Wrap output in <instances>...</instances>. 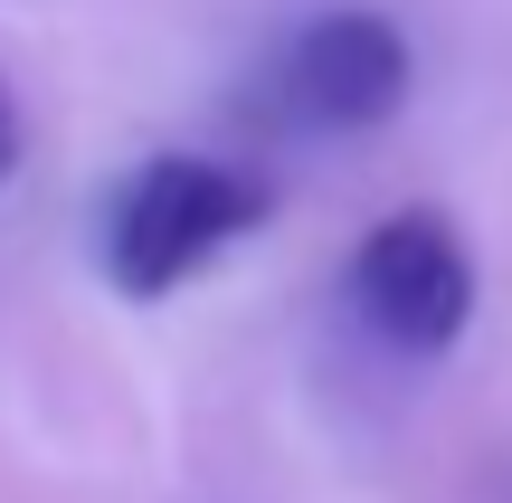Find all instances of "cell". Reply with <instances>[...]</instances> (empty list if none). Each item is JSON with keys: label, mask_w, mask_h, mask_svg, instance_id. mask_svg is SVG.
<instances>
[{"label": "cell", "mask_w": 512, "mask_h": 503, "mask_svg": "<svg viewBox=\"0 0 512 503\" xmlns=\"http://www.w3.org/2000/svg\"><path fill=\"white\" fill-rule=\"evenodd\" d=\"M503 503H512V494H503Z\"/></svg>", "instance_id": "5"}, {"label": "cell", "mask_w": 512, "mask_h": 503, "mask_svg": "<svg viewBox=\"0 0 512 503\" xmlns=\"http://www.w3.org/2000/svg\"><path fill=\"white\" fill-rule=\"evenodd\" d=\"M19 171V105H10V86H0V181Z\"/></svg>", "instance_id": "4"}, {"label": "cell", "mask_w": 512, "mask_h": 503, "mask_svg": "<svg viewBox=\"0 0 512 503\" xmlns=\"http://www.w3.org/2000/svg\"><path fill=\"white\" fill-rule=\"evenodd\" d=\"M275 209L266 171L219 162V152H152L114 181L105 200V276L114 295L133 304H162L181 295L200 266H219L238 238H256Z\"/></svg>", "instance_id": "1"}, {"label": "cell", "mask_w": 512, "mask_h": 503, "mask_svg": "<svg viewBox=\"0 0 512 503\" xmlns=\"http://www.w3.org/2000/svg\"><path fill=\"white\" fill-rule=\"evenodd\" d=\"M342 304L351 323H361L380 352L399 361H437L465 342V323H475V247H465V228L446 219V209H389V219L361 228V247H351L342 266Z\"/></svg>", "instance_id": "3"}, {"label": "cell", "mask_w": 512, "mask_h": 503, "mask_svg": "<svg viewBox=\"0 0 512 503\" xmlns=\"http://www.w3.org/2000/svg\"><path fill=\"white\" fill-rule=\"evenodd\" d=\"M418 86V57H408L399 19L342 0V10H313L304 29L275 38V57L256 67V114L275 133H380L389 114Z\"/></svg>", "instance_id": "2"}]
</instances>
